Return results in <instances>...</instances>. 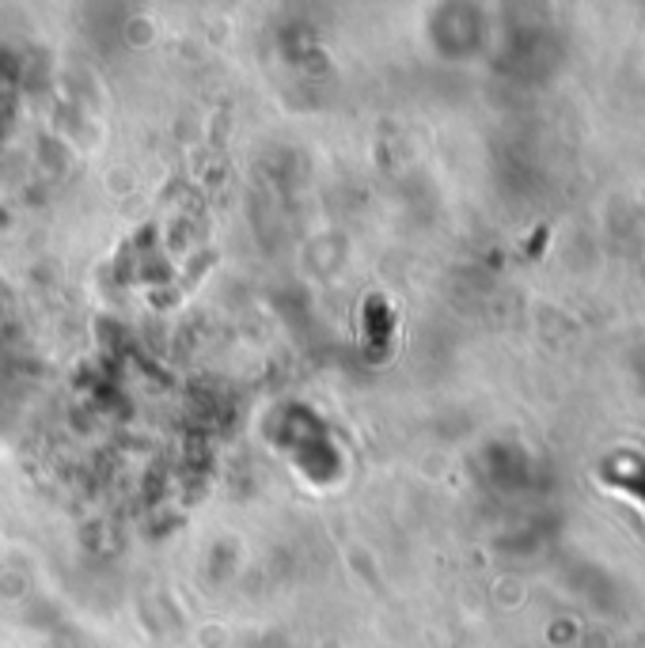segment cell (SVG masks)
<instances>
[{"label":"cell","instance_id":"6da1fadb","mask_svg":"<svg viewBox=\"0 0 645 648\" xmlns=\"http://www.w3.org/2000/svg\"><path fill=\"white\" fill-rule=\"evenodd\" d=\"M604 478L619 489H627L630 496L645 505V455H615L604 466Z\"/></svg>","mask_w":645,"mask_h":648}]
</instances>
